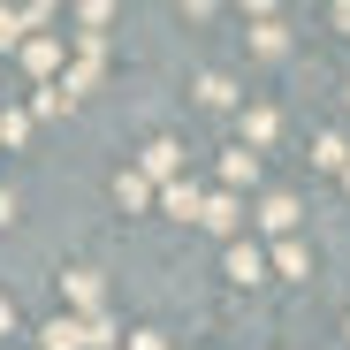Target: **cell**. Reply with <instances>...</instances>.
Wrapping results in <instances>:
<instances>
[{
  "label": "cell",
  "instance_id": "7",
  "mask_svg": "<svg viewBox=\"0 0 350 350\" xmlns=\"http://www.w3.org/2000/svg\"><path fill=\"white\" fill-rule=\"evenodd\" d=\"M221 274L237 282V289H252V282H267V252H259V244H228V259H221Z\"/></svg>",
  "mask_w": 350,
  "mask_h": 350
},
{
  "label": "cell",
  "instance_id": "11",
  "mask_svg": "<svg viewBox=\"0 0 350 350\" xmlns=\"http://www.w3.org/2000/svg\"><path fill=\"white\" fill-rule=\"evenodd\" d=\"M252 53H267V62H274V53H289V31H282L274 8H252Z\"/></svg>",
  "mask_w": 350,
  "mask_h": 350
},
{
  "label": "cell",
  "instance_id": "25",
  "mask_svg": "<svg viewBox=\"0 0 350 350\" xmlns=\"http://www.w3.org/2000/svg\"><path fill=\"white\" fill-rule=\"evenodd\" d=\"M335 23H342V31H350V0H335Z\"/></svg>",
  "mask_w": 350,
  "mask_h": 350
},
{
  "label": "cell",
  "instance_id": "19",
  "mask_svg": "<svg viewBox=\"0 0 350 350\" xmlns=\"http://www.w3.org/2000/svg\"><path fill=\"white\" fill-rule=\"evenodd\" d=\"M0 145H31V114L23 107H0Z\"/></svg>",
  "mask_w": 350,
  "mask_h": 350
},
{
  "label": "cell",
  "instance_id": "5",
  "mask_svg": "<svg viewBox=\"0 0 350 350\" xmlns=\"http://www.w3.org/2000/svg\"><path fill=\"white\" fill-rule=\"evenodd\" d=\"M175 167H183V145H175V137H152V145H145V160H137V175H145L152 191H160V183H175Z\"/></svg>",
  "mask_w": 350,
  "mask_h": 350
},
{
  "label": "cell",
  "instance_id": "13",
  "mask_svg": "<svg viewBox=\"0 0 350 350\" xmlns=\"http://www.w3.org/2000/svg\"><path fill=\"white\" fill-rule=\"evenodd\" d=\"M274 274H289V282H305V274H312V244H297V237H282V244H274Z\"/></svg>",
  "mask_w": 350,
  "mask_h": 350
},
{
  "label": "cell",
  "instance_id": "23",
  "mask_svg": "<svg viewBox=\"0 0 350 350\" xmlns=\"http://www.w3.org/2000/svg\"><path fill=\"white\" fill-rule=\"evenodd\" d=\"M8 327H16V305H8V297H0V342H8Z\"/></svg>",
  "mask_w": 350,
  "mask_h": 350
},
{
  "label": "cell",
  "instance_id": "14",
  "mask_svg": "<svg viewBox=\"0 0 350 350\" xmlns=\"http://www.w3.org/2000/svg\"><path fill=\"white\" fill-rule=\"evenodd\" d=\"M114 206H130V213H145V206H152V183H145L137 167H122V175H114Z\"/></svg>",
  "mask_w": 350,
  "mask_h": 350
},
{
  "label": "cell",
  "instance_id": "16",
  "mask_svg": "<svg viewBox=\"0 0 350 350\" xmlns=\"http://www.w3.org/2000/svg\"><path fill=\"white\" fill-rule=\"evenodd\" d=\"M198 99H206V107H237L244 92H237V77H221V69H206V77H198Z\"/></svg>",
  "mask_w": 350,
  "mask_h": 350
},
{
  "label": "cell",
  "instance_id": "24",
  "mask_svg": "<svg viewBox=\"0 0 350 350\" xmlns=\"http://www.w3.org/2000/svg\"><path fill=\"white\" fill-rule=\"evenodd\" d=\"M8 221H16V198H8V191H0V228H8Z\"/></svg>",
  "mask_w": 350,
  "mask_h": 350
},
{
  "label": "cell",
  "instance_id": "8",
  "mask_svg": "<svg viewBox=\"0 0 350 350\" xmlns=\"http://www.w3.org/2000/svg\"><path fill=\"white\" fill-rule=\"evenodd\" d=\"M198 198H206V191H198V183H183V175L152 191V206H160V213H175V221H198Z\"/></svg>",
  "mask_w": 350,
  "mask_h": 350
},
{
  "label": "cell",
  "instance_id": "10",
  "mask_svg": "<svg viewBox=\"0 0 350 350\" xmlns=\"http://www.w3.org/2000/svg\"><path fill=\"white\" fill-rule=\"evenodd\" d=\"M244 183H259V152H244V145H228V152H221V191L237 198Z\"/></svg>",
  "mask_w": 350,
  "mask_h": 350
},
{
  "label": "cell",
  "instance_id": "17",
  "mask_svg": "<svg viewBox=\"0 0 350 350\" xmlns=\"http://www.w3.org/2000/svg\"><path fill=\"white\" fill-rule=\"evenodd\" d=\"M69 107H77V99H69V92H62V84H38V92H31V107H23V114H31V122H38V114H69Z\"/></svg>",
  "mask_w": 350,
  "mask_h": 350
},
{
  "label": "cell",
  "instance_id": "9",
  "mask_svg": "<svg viewBox=\"0 0 350 350\" xmlns=\"http://www.w3.org/2000/svg\"><path fill=\"white\" fill-rule=\"evenodd\" d=\"M274 137H282V114H274V107H244V137H237V145H244V152H267Z\"/></svg>",
  "mask_w": 350,
  "mask_h": 350
},
{
  "label": "cell",
  "instance_id": "4",
  "mask_svg": "<svg viewBox=\"0 0 350 350\" xmlns=\"http://www.w3.org/2000/svg\"><path fill=\"white\" fill-rule=\"evenodd\" d=\"M297 221H305V206L289 198V191H267V198H259V228H267L274 244H282V237H297Z\"/></svg>",
  "mask_w": 350,
  "mask_h": 350
},
{
  "label": "cell",
  "instance_id": "22",
  "mask_svg": "<svg viewBox=\"0 0 350 350\" xmlns=\"http://www.w3.org/2000/svg\"><path fill=\"white\" fill-rule=\"evenodd\" d=\"M130 350H167V335H160V327H137V335H130Z\"/></svg>",
  "mask_w": 350,
  "mask_h": 350
},
{
  "label": "cell",
  "instance_id": "6",
  "mask_svg": "<svg viewBox=\"0 0 350 350\" xmlns=\"http://www.w3.org/2000/svg\"><path fill=\"white\" fill-rule=\"evenodd\" d=\"M23 69H31L38 84H53V77H62V38H53V31H38V38H23Z\"/></svg>",
  "mask_w": 350,
  "mask_h": 350
},
{
  "label": "cell",
  "instance_id": "3",
  "mask_svg": "<svg viewBox=\"0 0 350 350\" xmlns=\"http://www.w3.org/2000/svg\"><path fill=\"white\" fill-rule=\"evenodd\" d=\"M62 289H69V305H77L69 320H84V312H107V274H99V267H69V274H62Z\"/></svg>",
  "mask_w": 350,
  "mask_h": 350
},
{
  "label": "cell",
  "instance_id": "1",
  "mask_svg": "<svg viewBox=\"0 0 350 350\" xmlns=\"http://www.w3.org/2000/svg\"><path fill=\"white\" fill-rule=\"evenodd\" d=\"M99 77H107V38H92V31H77V62H62V84L69 99H84V92H99Z\"/></svg>",
  "mask_w": 350,
  "mask_h": 350
},
{
  "label": "cell",
  "instance_id": "2",
  "mask_svg": "<svg viewBox=\"0 0 350 350\" xmlns=\"http://www.w3.org/2000/svg\"><path fill=\"white\" fill-rule=\"evenodd\" d=\"M198 228H213V237H228V244H244V198L206 191V198H198Z\"/></svg>",
  "mask_w": 350,
  "mask_h": 350
},
{
  "label": "cell",
  "instance_id": "26",
  "mask_svg": "<svg viewBox=\"0 0 350 350\" xmlns=\"http://www.w3.org/2000/svg\"><path fill=\"white\" fill-rule=\"evenodd\" d=\"M342 183H350V160H342Z\"/></svg>",
  "mask_w": 350,
  "mask_h": 350
},
{
  "label": "cell",
  "instance_id": "20",
  "mask_svg": "<svg viewBox=\"0 0 350 350\" xmlns=\"http://www.w3.org/2000/svg\"><path fill=\"white\" fill-rule=\"evenodd\" d=\"M77 23H84L92 38H107V23H114V0H84V8H77Z\"/></svg>",
  "mask_w": 350,
  "mask_h": 350
},
{
  "label": "cell",
  "instance_id": "27",
  "mask_svg": "<svg viewBox=\"0 0 350 350\" xmlns=\"http://www.w3.org/2000/svg\"><path fill=\"white\" fill-rule=\"evenodd\" d=\"M342 99H350V84H342Z\"/></svg>",
  "mask_w": 350,
  "mask_h": 350
},
{
  "label": "cell",
  "instance_id": "18",
  "mask_svg": "<svg viewBox=\"0 0 350 350\" xmlns=\"http://www.w3.org/2000/svg\"><path fill=\"white\" fill-rule=\"evenodd\" d=\"M342 160H350V145H342V137H312V167L342 175Z\"/></svg>",
  "mask_w": 350,
  "mask_h": 350
},
{
  "label": "cell",
  "instance_id": "15",
  "mask_svg": "<svg viewBox=\"0 0 350 350\" xmlns=\"http://www.w3.org/2000/svg\"><path fill=\"white\" fill-rule=\"evenodd\" d=\"M38 350H84V342H77V320H69V312H53V320L38 327Z\"/></svg>",
  "mask_w": 350,
  "mask_h": 350
},
{
  "label": "cell",
  "instance_id": "12",
  "mask_svg": "<svg viewBox=\"0 0 350 350\" xmlns=\"http://www.w3.org/2000/svg\"><path fill=\"white\" fill-rule=\"evenodd\" d=\"M77 342H84V350H122V327H114L107 312H84V320H77Z\"/></svg>",
  "mask_w": 350,
  "mask_h": 350
},
{
  "label": "cell",
  "instance_id": "21",
  "mask_svg": "<svg viewBox=\"0 0 350 350\" xmlns=\"http://www.w3.org/2000/svg\"><path fill=\"white\" fill-rule=\"evenodd\" d=\"M8 46H23V23H16V8H0V53Z\"/></svg>",
  "mask_w": 350,
  "mask_h": 350
}]
</instances>
